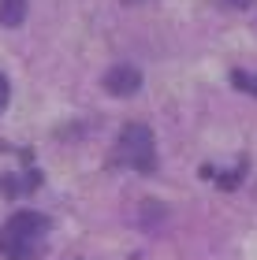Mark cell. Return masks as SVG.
Segmentation results:
<instances>
[{"label":"cell","mask_w":257,"mask_h":260,"mask_svg":"<svg viewBox=\"0 0 257 260\" xmlns=\"http://www.w3.org/2000/svg\"><path fill=\"white\" fill-rule=\"evenodd\" d=\"M227 4H231V8H250L253 0H227Z\"/></svg>","instance_id":"ba28073f"},{"label":"cell","mask_w":257,"mask_h":260,"mask_svg":"<svg viewBox=\"0 0 257 260\" xmlns=\"http://www.w3.org/2000/svg\"><path fill=\"white\" fill-rule=\"evenodd\" d=\"M49 216L22 208L0 227V256L8 260H38L49 245Z\"/></svg>","instance_id":"6da1fadb"},{"label":"cell","mask_w":257,"mask_h":260,"mask_svg":"<svg viewBox=\"0 0 257 260\" xmlns=\"http://www.w3.org/2000/svg\"><path fill=\"white\" fill-rule=\"evenodd\" d=\"M0 193H4L8 201H15L19 193H26V182H19L15 175H0Z\"/></svg>","instance_id":"5b68a950"},{"label":"cell","mask_w":257,"mask_h":260,"mask_svg":"<svg viewBox=\"0 0 257 260\" xmlns=\"http://www.w3.org/2000/svg\"><path fill=\"white\" fill-rule=\"evenodd\" d=\"M8 93H11V89H8V78L0 75V108H4V104H8Z\"/></svg>","instance_id":"52a82bcc"},{"label":"cell","mask_w":257,"mask_h":260,"mask_svg":"<svg viewBox=\"0 0 257 260\" xmlns=\"http://www.w3.org/2000/svg\"><path fill=\"white\" fill-rule=\"evenodd\" d=\"M104 89H108L112 97H134V93L142 89V71L131 67V63H116L108 75H104Z\"/></svg>","instance_id":"3957f363"},{"label":"cell","mask_w":257,"mask_h":260,"mask_svg":"<svg viewBox=\"0 0 257 260\" xmlns=\"http://www.w3.org/2000/svg\"><path fill=\"white\" fill-rule=\"evenodd\" d=\"M116 164L131 171H157V138L146 123H127L120 130V141H116Z\"/></svg>","instance_id":"7a4b0ae2"},{"label":"cell","mask_w":257,"mask_h":260,"mask_svg":"<svg viewBox=\"0 0 257 260\" xmlns=\"http://www.w3.org/2000/svg\"><path fill=\"white\" fill-rule=\"evenodd\" d=\"M231 86H239V89L257 97V75H250V71H231Z\"/></svg>","instance_id":"8992f818"},{"label":"cell","mask_w":257,"mask_h":260,"mask_svg":"<svg viewBox=\"0 0 257 260\" xmlns=\"http://www.w3.org/2000/svg\"><path fill=\"white\" fill-rule=\"evenodd\" d=\"M26 19V0H0V22L4 26H19Z\"/></svg>","instance_id":"277c9868"}]
</instances>
